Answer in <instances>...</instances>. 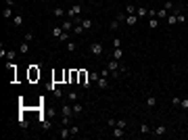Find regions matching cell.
<instances>
[{"label":"cell","instance_id":"cell-1","mask_svg":"<svg viewBox=\"0 0 188 140\" xmlns=\"http://www.w3.org/2000/svg\"><path fill=\"white\" fill-rule=\"evenodd\" d=\"M88 50L92 52L94 57H100V55L105 52V46H103V42H92V44L88 46Z\"/></svg>","mask_w":188,"mask_h":140},{"label":"cell","instance_id":"cell-2","mask_svg":"<svg viewBox=\"0 0 188 140\" xmlns=\"http://www.w3.org/2000/svg\"><path fill=\"white\" fill-rule=\"evenodd\" d=\"M79 15H82V6H79V4H73V6L67 9V17L75 19V17H79Z\"/></svg>","mask_w":188,"mask_h":140},{"label":"cell","instance_id":"cell-3","mask_svg":"<svg viewBox=\"0 0 188 140\" xmlns=\"http://www.w3.org/2000/svg\"><path fill=\"white\" fill-rule=\"evenodd\" d=\"M165 134H167V128H165V125H157V128L153 130V136H157V138L165 136Z\"/></svg>","mask_w":188,"mask_h":140},{"label":"cell","instance_id":"cell-4","mask_svg":"<svg viewBox=\"0 0 188 140\" xmlns=\"http://www.w3.org/2000/svg\"><path fill=\"white\" fill-rule=\"evenodd\" d=\"M136 21H138V15H125V25L127 27H134Z\"/></svg>","mask_w":188,"mask_h":140},{"label":"cell","instance_id":"cell-5","mask_svg":"<svg viewBox=\"0 0 188 140\" xmlns=\"http://www.w3.org/2000/svg\"><path fill=\"white\" fill-rule=\"evenodd\" d=\"M40 77V69H38V65H31V69H29V79L33 82V79H38Z\"/></svg>","mask_w":188,"mask_h":140},{"label":"cell","instance_id":"cell-6","mask_svg":"<svg viewBox=\"0 0 188 140\" xmlns=\"http://www.w3.org/2000/svg\"><path fill=\"white\" fill-rule=\"evenodd\" d=\"M96 86H98L100 90H107V88H109L111 84L107 82V77H103V75H100V77H98V82H96Z\"/></svg>","mask_w":188,"mask_h":140},{"label":"cell","instance_id":"cell-7","mask_svg":"<svg viewBox=\"0 0 188 140\" xmlns=\"http://www.w3.org/2000/svg\"><path fill=\"white\" fill-rule=\"evenodd\" d=\"M111 136H115V138H123V136H125V132H123V128L115 125V128H113V132H111Z\"/></svg>","mask_w":188,"mask_h":140},{"label":"cell","instance_id":"cell-8","mask_svg":"<svg viewBox=\"0 0 188 140\" xmlns=\"http://www.w3.org/2000/svg\"><path fill=\"white\" fill-rule=\"evenodd\" d=\"M61 113H63V117H71V115H73V107H71V105H63Z\"/></svg>","mask_w":188,"mask_h":140},{"label":"cell","instance_id":"cell-9","mask_svg":"<svg viewBox=\"0 0 188 140\" xmlns=\"http://www.w3.org/2000/svg\"><path fill=\"white\" fill-rule=\"evenodd\" d=\"M107 67L111 69V73H113V71H119V61H115V59H111V61L107 63Z\"/></svg>","mask_w":188,"mask_h":140},{"label":"cell","instance_id":"cell-10","mask_svg":"<svg viewBox=\"0 0 188 140\" xmlns=\"http://www.w3.org/2000/svg\"><path fill=\"white\" fill-rule=\"evenodd\" d=\"M61 27H63V31H71L73 29V21H71V19H65Z\"/></svg>","mask_w":188,"mask_h":140},{"label":"cell","instance_id":"cell-11","mask_svg":"<svg viewBox=\"0 0 188 140\" xmlns=\"http://www.w3.org/2000/svg\"><path fill=\"white\" fill-rule=\"evenodd\" d=\"M144 105L149 107V109H155V107H157V101H155V96H149V98L144 101Z\"/></svg>","mask_w":188,"mask_h":140},{"label":"cell","instance_id":"cell-12","mask_svg":"<svg viewBox=\"0 0 188 140\" xmlns=\"http://www.w3.org/2000/svg\"><path fill=\"white\" fill-rule=\"evenodd\" d=\"M69 136H71V130L67 128V125H63V130L59 132V138H69Z\"/></svg>","mask_w":188,"mask_h":140},{"label":"cell","instance_id":"cell-13","mask_svg":"<svg viewBox=\"0 0 188 140\" xmlns=\"http://www.w3.org/2000/svg\"><path fill=\"white\" fill-rule=\"evenodd\" d=\"M121 57H123V50H121V48H115V50H113V57H111V59H115V61H121Z\"/></svg>","mask_w":188,"mask_h":140},{"label":"cell","instance_id":"cell-14","mask_svg":"<svg viewBox=\"0 0 188 140\" xmlns=\"http://www.w3.org/2000/svg\"><path fill=\"white\" fill-rule=\"evenodd\" d=\"M119 23H121L119 19H113V21L109 23V29H111V31H117V29H119Z\"/></svg>","mask_w":188,"mask_h":140},{"label":"cell","instance_id":"cell-15","mask_svg":"<svg viewBox=\"0 0 188 140\" xmlns=\"http://www.w3.org/2000/svg\"><path fill=\"white\" fill-rule=\"evenodd\" d=\"M82 111H84V105L82 103H75V105H73V115H79Z\"/></svg>","mask_w":188,"mask_h":140},{"label":"cell","instance_id":"cell-16","mask_svg":"<svg viewBox=\"0 0 188 140\" xmlns=\"http://www.w3.org/2000/svg\"><path fill=\"white\" fill-rule=\"evenodd\" d=\"M165 21L169 23V25H176V23H178V15H176V13H173V15H167Z\"/></svg>","mask_w":188,"mask_h":140},{"label":"cell","instance_id":"cell-17","mask_svg":"<svg viewBox=\"0 0 188 140\" xmlns=\"http://www.w3.org/2000/svg\"><path fill=\"white\" fill-rule=\"evenodd\" d=\"M2 15H4V19H11V17H13V6H4Z\"/></svg>","mask_w":188,"mask_h":140},{"label":"cell","instance_id":"cell-18","mask_svg":"<svg viewBox=\"0 0 188 140\" xmlns=\"http://www.w3.org/2000/svg\"><path fill=\"white\" fill-rule=\"evenodd\" d=\"M125 15H136V6H134L132 2L125 6Z\"/></svg>","mask_w":188,"mask_h":140},{"label":"cell","instance_id":"cell-19","mask_svg":"<svg viewBox=\"0 0 188 140\" xmlns=\"http://www.w3.org/2000/svg\"><path fill=\"white\" fill-rule=\"evenodd\" d=\"M151 132H153V130H151L149 123H142V125H140V134H151Z\"/></svg>","mask_w":188,"mask_h":140},{"label":"cell","instance_id":"cell-20","mask_svg":"<svg viewBox=\"0 0 188 140\" xmlns=\"http://www.w3.org/2000/svg\"><path fill=\"white\" fill-rule=\"evenodd\" d=\"M84 31H86V29H84V27H82V25H79V23H75V25H73V34H77V36H82V34H84Z\"/></svg>","mask_w":188,"mask_h":140},{"label":"cell","instance_id":"cell-21","mask_svg":"<svg viewBox=\"0 0 188 140\" xmlns=\"http://www.w3.org/2000/svg\"><path fill=\"white\" fill-rule=\"evenodd\" d=\"M13 25H15V27H21L23 25V17L19 15V17H13Z\"/></svg>","mask_w":188,"mask_h":140},{"label":"cell","instance_id":"cell-22","mask_svg":"<svg viewBox=\"0 0 188 140\" xmlns=\"http://www.w3.org/2000/svg\"><path fill=\"white\" fill-rule=\"evenodd\" d=\"M19 50H21V55H27L29 52V42H21V48Z\"/></svg>","mask_w":188,"mask_h":140},{"label":"cell","instance_id":"cell-23","mask_svg":"<svg viewBox=\"0 0 188 140\" xmlns=\"http://www.w3.org/2000/svg\"><path fill=\"white\" fill-rule=\"evenodd\" d=\"M67 96H69V101H71V103H73V101H79V94H77L75 90H71V92H69Z\"/></svg>","mask_w":188,"mask_h":140},{"label":"cell","instance_id":"cell-24","mask_svg":"<svg viewBox=\"0 0 188 140\" xmlns=\"http://www.w3.org/2000/svg\"><path fill=\"white\" fill-rule=\"evenodd\" d=\"M167 15H169V11H165V9H159L157 11V17H161V19H167Z\"/></svg>","mask_w":188,"mask_h":140},{"label":"cell","instance_id":"cell-25","mask_svg":"<svg viewBox=\"0 0 188 140\" xmlns=\"http://www.w3.org/2000/svg\"><path fill=\"white\" fill-rule=\"evenodd\" d=\"M6 59H9V61H15V59H17V52L15 50H6Z\"/></svg>","mask_w":188,"mask_h":140},{"label":"cell","instance_id":"cell-26","mask_svg":"<svg viewBox=\"0 0 188 140\" xmlns=\"http://www.w3.org/2000/svg\"><path fill=\"white\" fill-rule=\"evenodd\" d=\"M136 15H138V17H144V15H149V9H144V6H140V9L136 11Z\"/></svg>","mask_w":188,"mask_h":140},{"label":"cell","instance_id":"cell-27","mask_svg":"<svg viewBox=\"0 0 188 140\" xmlns=\"http://www.w3.org/2000/svg\"><path fill=\"white\" fill-rule=\"evenodd\" d=\"M149 25H151L153 29H157V27H159V19H157V17H153L151 21H149Z\"/></svg>","mask_w":188,"mask_h":140},{"label":"cell","instance_id":"cell-28","mask_svg":"<svg viewBox=\"0 0 188 140\" xmlns=\"http://www.w3.org/2000/svg\"><path fill=\"white\" fill-rule=\"evenodd\" d=\"M67 50H71V52H73V50H77V44L69 40V42H67Z\"/></svg>","mask_w":188,"mask_h":140},{"label":"cell","instance_id":"cell-29","mask_svg":"<svg viewBox=\"0 0 188 140\" xmlns=\"http://www.w3.org/2000/svg\"><path fill=\"white\" fill-rule=\"evenodd\" d=\"M176 15H178V23H184L186 19H188V17H186V15H182L180 11H176Z\"/></svg>","mask_w":188,"mask_h":140},{"label":"cell","instance_id":"cell-30","mask_svg":"<svg viewBox=\"0 0 188 140\" xmlns=\"http://www.w3.org/2000/svg\"><path fill=\"white\" fill-rule=\"evenodd\" d=\"M113 48H121V38H113Z\"/></svg>","mask_w":188,"mask_h":140},{"label":"cell","instance_id":"cell-31","mask_svg":"<svg viewBox=\"0 0 188 140\" xmlns=\"http://www.w3.org/2000/svg\"><path fill=\"white\" fill-rule=\"evenodd\" d=\"M65 15V11L61 9V6H57V9H55V17H63Z\"/></svg>","mask_w":188,"mask_h":140},{"label":"cell","instance_id":"cell-32","mask_svg":"<svg viewBox=\"0 0 188 140\" xmlns=\"http://www.w3.org/2000/svg\"><path fill=\"white\" fill-rule=\"evenodd\" d=\"M52 34H55L57 38H61L63 36V27H55V29H52Z\"/></svg>","mask_w":188,"mask_h":140},{"label":"cell","instance_id":"cell-33","mask_svg":"<svg viewBox=\"0 0 188 140\" xmlns=\"http://www.w3.org/2000/svg\"><path fill=\"white\" fill-rule=\"evenodd\" d=\"M31 40H33V34H31V31H29V34H23V42H31Z\"/></svg>","mask_w":188,"mask_h":140},{"label":"cell","instance_id":"cell-34","mask_svg":"<svg viewBox=\"0 0 188 140\" xmlns=\"http://www.w3.org/2000/svg\"><path fill=\"white\" fill-rule=\"evenodd\" d=\"M59 40H61V42H69V31H63V36Z\"/></svg>","mask_w":188,"mask_h":140},{"label":"cell","instance_id":"cell-35","mask_svg":"<svg viewBox=\"0 0 188 140\" xmlns=\"http://www.w3.org/2000/svg\"><path fill=\"white\" fill-rule=\"evenodd\" d=\"M180 103H182V98H178V96L171 98V105H173V107H180Z\"/></svg>","mask_w":188,"mask_h":140},{"label":"cell","instance_id":"cell-36","mask_svg":"<svg viewBox=\"0 0 188 140\" xmlns=\"http://www.w3.org/2000/svg\"><path fill=\"white\" fill-rule=\"evenodd\" d=\"M19 125H21V128H27V119H25V117H19Z\"/></svg>","mask_w":188,"mask_h":140},{"label":"cell","instance_id":"cell-37","mask_svg":"<svg viewBox=\"0 0 188 140\" xmlns=\"http://www.w3.org/2000/svg\"><path fill=\"white\" fill-rule=\"evenodd\" d=\"M180 107H182L184 111H188V98H182V103H180Z\"/></svg>","mask_w":188,"mask_h":140},{"label":"cell","instance_id":"cell-38","mask_svg":"<svg viewBox=\"0 0 188 140\" xmlns=\"http://www.w3.org/2000/svg\"><path fill=\"white\" fill-rule=\"evenodd\" d=\"M117 125H119V128H123V130H125V125H127V121H125V119H117Z\"/></svg>","mask_w":188,"mask_h":140},{"label":"cell","instance_id":"cell-39","mask_svg":"<svg viewBox=\"0 0 188 140\" xmlns=\"http://www.w3.org/2000/svg\"><path fill=\"white\" fill-rule=\"evenodd\" d=\"M40 123H42V128H44V130H50V121H46V119H42Z\"/></svg>","mask_w":188,"mask_h":140},{"label":"cell","instance_id":"cell-40","mask_svg":"<svg viewBox=\"0 0 188 140\" xmlns=\"http://www.w3.org/2000/svg\"><path fill=\"white\" fill-rule=\"evenodd\" d=\"M52 92H55V98H61V96H63V92H61V88H55V90H52Z\"/></svg>","mask_w":188,"mask_h":140},{"label":"cell","instance_id":"cell-41","mask_svg":"<svg viewBox=\"0 0 188 140\" xmlns=\"http://www.w3.org/2000/svg\"><path fill=\"white\" fill-rule=\"evenodd\" d=\"M107 123H109L111 128H115V125H117V119H113V117H111V119H107Z\"/></svg>","mask_w":188,"mask_h":140},{"label":"cell","instance_id":"cell-42","mask_svg":"<svg viewBox=\"0 0 188 140\" xmlns=\"http://www.w3.org/2000/svg\"><path fill=\"white\" fill-rule=\"evenodd\" d=\"M98 77H100V73H90V79H92V82H98Z\"/></svg>","mask_w":188,"mask_h":140},{"label":"cell","instance_id":"cell-43","mask_svg":"<svg viewBox=\"0 0 188 140\" xmlns=\"http://www.w3.org/2000/svg\"><path fill=\"white\" fill-rule=\"evenodd\" d=\"M69 130H71V136H75V134H77V132H79V128H77V125H71V128H69Z\"/></svg>","mask_w":188,"mask_h":140},{"label":"cell","instance_id":"cell-44","mask_svg":"<svg viewBox=\"0 0 188 140\" xmlns=\"http://www.w3.org/2000/svg\"><path fill=\"white\" fill-rule=\"evenodd\" d=\"M4 2H6V6H13V4H15V0H4Z\"/></svg>","mask_w":188,"mask_h":140},{"label":"cell","instance_id":"cell-45","mask_svg":"<svg viewBox=\"0 0 188 140\" xmlns=\"http://www.w3.org/2000/svg\"><path fill=\"white\" fill-rule=\"evenodd\" d=\"M186 17H188V15H186Z\"/></svg>","mask_w":188,"mask_h":140}]
</instances>
